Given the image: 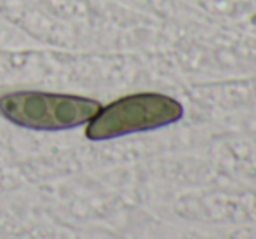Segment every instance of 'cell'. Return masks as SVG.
<instances>
[{"mask_svg": "<svg viewBox=\"0 0 256 239\" xmlns=\"http://www.w3.org/2000/svg\"><path fill=\"white\" fill-rule=\"evenodd\" d=\"M96 100L42 91H16L0 96V114L9 122L35 131H63L89 122L100 112Z\"/></svg>", "mask_w": 256, "mask_h": 239, "instance_id": "obj_1", "label": "cell"}, {"mask_svg": "<svg viewBox=\"0 0 256 239\" xmlns=\"http://www.w3.org/2000/svg\"><path fill=\"white\" fill-rule=\"evenodd\" d=\"M183 117V107L174 98L158 93H138L118 98L102 107L89 121L86 136L94 142L112 140L131 133L152 131L174 124Z\"/></svg>", "mask_w": 256, "mask_h": 239, "instance_id": "obj_2", "label": "cell"}]
</instances>
